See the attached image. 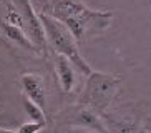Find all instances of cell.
<instances>
[{
    "mask_svg": "<svg viewBox=\"0 0 151 133\" xmlns=\"http://www.w3.org/2000/svg\"><path fill=\"white\" fill-rule=\"evenodd\" d=\"M0 133H17L14 130H7V128H0Z\"/></svg>",
    "mask_w": 151,
    "mask_h": 133,
    "instance_id": "cell-11",
    "label": "cell"
},
{
    "mask_svg": "<svg viewBox=\"0 0 151 133\" xmlns=\"http://www.w3.org/2000/svg\"><path fill=\"white\" fill-rule=\"evenodd\" d=\"M15 5V9L18 10L20 15V27L23 32L28 35V38L33 42L38 52L47 55V33H45V27L40 20V15L35 12L33 5L30 4V0H10Z\"/></svg>",
    "mask_w": 151,
    "mask_h": 133,
    "instance_id": "cell-4",
    "label": "cell"
},
{
    "mask_svg": "<svg viewBox=\"0 0 151 133\" xmlns=\"http://www.w3.org/2000/svg\"><path fill=\"white\" fill-rule=\"evenodd\" d=\"M38 15H40V20L45 27L47 40L53 47L55 52L60 53V55H65L81 73L90 75L93 70L86 63V60L81 57L80 50H78V45H76V38L71 35V32L60 20L50 17L48 13H38Z\"/></svg>",
    "mask_w": 151,
    "mask_h": 133,
    "instance_id": "cell-3",
    "label": "cell"
},
{
    "mask_svg": "<svg viewBox=\"0 0 151 133\" xmlns=\"http://www.w3.org/2000/svg\"><path fill=\"white\" fill-rule=\"evenodd\" d=\"M138 133H151V132H146V130H141V132H138Z\"/></svg>",
    "mask_w": 151,
    "mask_h": 133,
    "instance_id": "cell-12",
    "label": "cell"
},
{
    "mask_svg": "<svg viewBox=\"0 0 151 133\" xmlns=\"http://www.w3.org/2000/svg\"><path fill=\"white\" fill-rule=\"evenodd\" d=\"M120 85L121 80L118 77L101 73V72H91L80 93L78 103L90 106L100 115H105L111 103L115 102Z\"/></svg>",
    "mask_w": 151,
    "mask_h": 133,
    "instance_id": "cell-2",
    "label": "cell"
},
{
    "mask_svg": "<svg viewBox=\"0 0 151 133\" xmlns=\"http://www.w3.org/2000/svg\"><path fill=\"white\" fill-rule=\"evenodd\" d=\"M95 133H96V132H95Z\"/></svg>",
    "mask_w": 151,
    "mask_h": 133,
    "instance_id": "cell-13",
    "label": "cell"
},
{
    "mask_svg": "<svg viewBox=\"0 0 151 133\" xmlns=\"http://www.w3.org/2000/svg\"><path fill=\"white\" fill-rule=\"evenodd\" d=\"M47 10L50 17L60 20L80 43L105 32L113 20L111 12L91 10L80 0H50Z\"/></svg>",
    "mask_w": 151,
    "mask_h": 133,
    "instance_id": "cell-1",
    "label": "cell"
},
{
    "mask_svg": "<svg viewBox=\"0 0 151 133\" xmlns=\"http://www.w3.org/2000/svg\"><path fill=\"white\" fill-rule=\"evenodd\" d=\"M20 83L25 97H28L32 102H35L38 106L47 110V95H45V85L42 77L37 73H23L20 77Z\"/></svg>",
    "mask_w": 151,
    "mask_h": 133,
    "instance_id": "cell-6",
    "label": "cell"
},
{
    "mask_svg": "<svg viewBox=\"0 0 151 133\" xmlns=\"http://www.w3.org/2000/svg\"><path fill=\"white\" fill-rule=\"evenodd\" d=\"M23 108L27 111V115L30 116L33 121H42V123H47V115H45V110L42 106H38L35 102H32L28 97H23Z\"/></svg>",
    "mask_w": 151,
    "mask_h": 133,
    "instance_id": "cell-9",
    "label": "cell"
},
{
    "mask_svg": "<svg viewBox=\"0 0 151 133\" xmlns=\"http://www.w3.org/2000/svg\"><path fill=\"white\" fill-rule=\"evenodd\" d=\"M2 30H4V33L7 35V38L12 40V42H15V43L20 45V47H23L25 50H30V52H33V53H40L38 48L33 45V42L28 38V35L23 32L22 27L14 25V23L4 20V22H2Z\"/></svg>",
    "mask_w": 151,
    "mask_h": 133,
    "instance_id": "cell-8",
    "label": "cell"
},
{
    "mask_svg": "<svg viewBox=\"0 0 151 133\" xmlns=\"http://www.w3.org/2000/svg\"><path fill=\"white\" fill-rule=\"evenodd\" d=\"M47 126V123H42V121H27V123H23L18 126L17 133H40L42 130Z\"/></svg>",
    "mask_w": 151,
    "mask_h": 133,
    "instance_id": "cell-10",
    "label": "cell"
},
{
    "mask_svg": "<svg viewBox=\"0 0 151 133\" xmlns=\"http://www.w3.org/2000/svg\"><path fill=\"white\" fill-rule=\"evenodd\" d=\"M73 68L75 65L65 55H60V53L55 55V70H57V77L62 85V90L65 93H70L76 83V75Z\"/></svg>",
    "mask_w": 151,
    "mask_h": 133,
    "instance_id": "cell-7",
    "label": "cell"
},
{
    "mask_svg": "<svg viewBox=\"0 0 151 133\" xmlns=\"http://www.w3.org/2000/svg\"><path fill=\"white\" fill-rule=\"evenodd\" d=\"M63 121L68 125H75V126H83V128H88L96 133H111L106 125L103 123V116L95 110H91L90 106H85L81 103L71 106L65 113Z\"/></svg>",
    "mask_w": 151,
    "mask_h": 133,
    "instance_id": "cell-5",
    "label": "cell"
}]
</instances>
